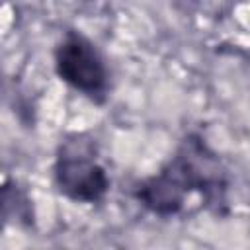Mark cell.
Listing matches in <instances>:
<instances>
[{
    "instance_id": "cell-1",
    "label": "cell",
    "mask_w": 250,
    "mask_h": 250,
    "mask_svg": "<svg viewBox=\"0 0 250 250\" xmlns=\"http://www.w3.org/2000/svg\"><path fill=\"white\" fill-rule=\"evenodd\" d=\"M230 172L221 154L199 131L186 133L166 162L131 188V197L150 215L172 219L197 195L201 209L215 217L230 213Z\"/></svg>"
},
{
    "instance_id": "cell-2",
    "label": "cell",
    "mask_w": 250,
    "mask_h": 250,
    "mask_svg": "<svg viewBox=\"0 0 250 250\" xmlns=\"http://www.w3.org/2000/svg\"><path fill=\"white\" fill-rule=\"evenodd\" d=\"M53 184L59 195L78 205H100L105 201L111 180L100 160V146L84 131L66 133L53 158Z\"/></svg>"
},
{
    "instance_id": "cell-3",
    "label": "cell",
    "mask_w": 250,
    "mask_h": 250,
    "mask_svg": "<svg viewBox=\"0 0 250 250\" xmlns=\"http://www.w3.org/2000/svg\"><path fill=\"white\" fill-rule=\"evenodd\" d=\"M53 66L61 82L96 105L109 98V70L96 43L80 29L62 31L53 49Z\"/></svg>"
},
{
    "instance_id": "cell-4",
    "label": "cell",
    "mask_w": 250,
    "mask_h": 250,
    "mask_svg": "<svg viewBox=\"0 0 250 250\" xmlns=\"http://www.w3.org/2000/svg\"><path fill=\"white\" fill-rule=\"evenodd\" d=\"M33 201L29 199L27 191L18 186V182L6 180L4 182V219L6 223L10 219H16L20 227H33L35 215H33Z\"/></svg>"
}]
</instances>
